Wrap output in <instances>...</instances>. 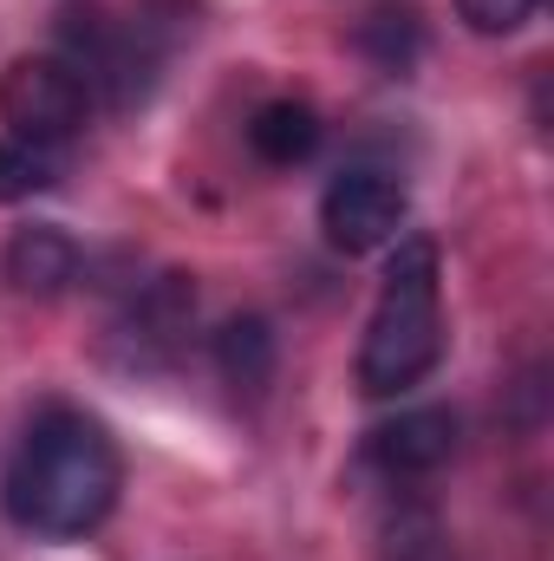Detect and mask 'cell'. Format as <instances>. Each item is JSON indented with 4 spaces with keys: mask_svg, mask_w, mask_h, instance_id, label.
Wrapping results in <instances>:
<instances>
[{
    "mask_svg": "<svg viewBox=\"0 0 554 561\" xmlns=\"http://www.w3.org/2000/svg\"><path fill=\"white\" fill-rule=\"evenodd\" d=\"M118 483H125V463H118L112 431L85 412L53 405L20 431L7 477H0V503L13 516V529H26V536L79 542L112 516Z\"/></svg>",
    "mask_w": 554,
    "mask_h": 561,
    "instance_id": "cell-1",
    "label": "cell"
},
{
    "mask_svg": "<svg viewBox=\"0 0 554 561\" xmlns=\"http://www.w3.org/2000/svg\"><path fill=\"white\" fill-rule=\"evenodd\" d=\"M443 359V307H437V242L430 236H399L385 287L359 346V392L366 399H399L424 386Z\"/></svg>",
    "mask_w": 554,
    "mask_h": 561,
    "instance_id": "cell-2",
    "label": "cell"
},
{
    "mask_svg": "<svg viewBox=\"0 0 554 561\" xmlns=\"http://www.w3.org/2000/svg\"><path fill=\"white\" fill-rule=\"evenodd\" d=\"M92 112V92L85 79L59 59V53H26L0 72V118L13 138H33V144H72L79 125Z\"/></svg>",
    "mask_w": 554,
    "mask_h": 561,
    "instance_id": "cell-3",
    "label": "cell"
},
{
    "mask_svg": "<svg viewBox=\"0 0 554 561\" xmlns=\"http://www.w3.org/2000/svg\"><path fill=\"white\" fill-rule=\"evenodd\" d=\"M320 229L346 255H372L405 229V183L385 170H339L320 196Z\"/></svg>",
    "mask_w": 554,
    "mask_h": 561,
    "instance_id": "cell-4",
    "label": "cell"
},
{
    "mask_svg": "<svg viewBox=\"0 0 554 561\" xmlns=\"http://www.w3.org/2000/svg\"><path fill=\"white\" fill-rule=\"evenodd\" d=\"M457 450V419L443 405H417V412H399L392 424H379L366 437V457L385 470V477H430L443 470Z\"/></svg>",
    "mask_w": 554,
    "mask_h": 561,
    "instance_id": "cell-5",
    "label": "cell"
},
{
    "mask_svg": "<svg viewBox=\"0 0 554 561\" xmlns=\"http://www.w3.org/2000/svg\"><path fill=\"white\" fill-rule=\"evenodd\" d=\"M0 280L26 300H53L79 280V242L53 222H26L13 229V242L0 249Z\"/></svg>",
    "mask_w": 554,
    "mask_h": 561,
    "instance_id": "cell-6",
    "label": "cell"
},
{
    "mask_svg": "<svg viewBox=\"0 0 554 561\" xmlns=\"http://www.w3.org/2000/svg\"><path fill=\"white\" fill-rule=\"evenodd\" d=\"M189 313H196V287L183 275H163L150 280L138 300H131V313H125V340L138 346L143 366H157V359H170V346L189 333Z\"/></svg>",
    "mask_w": 554,
    "mask_h": 561,
    "instance_id": "cell-7",
    "label": "cell"
},
{
    "mask_svg": "<svg viewBox=\"0 0 554 561\" xmlns=\"http://www.w3.org/2000/svg\"><path fill=\"white\" fill-rule=\"evenodd\" d=\"M249 150L275 170H293L320 150V112L300 105V99H268L255 118H249Z\"/></svg>",
    "mask_w": 554,
    "mask_h": 561,
    "instance_id": "cell-8",
    "label": "cell"
},
{
    "mask_svg": "<svg viewBox=\"0 0 554 561\" xmlns=\"http://www.w3.org/2000/svg\"><path fill=\"white\" fill-rule=\"evenodd\" d=\"M216 366H222V379L235 392H262L275 379V333H268V320H255V313L229 320L216 333Z\"/></svg>",
    "mask_w": 554,
    "mask_h": 561,
    "instance_id": "cell-9",
    "label": "cell"
},
{
    "mask_svg": "<svg viewBox=\"0 0 554 561\" xmlns=\"http://www.w3.org/2000/svg\"><path fill=\"white\" fill-rule=\"evenodd\" d=\"M66 157L53 144H33V138H0V203H26V196H46L59 183Z\"/></svg>",
    "mask_w": 554,
    "mask_h": 561,
    "instance_id": "cell-10",
    "label": "cell"
},
{
    "mask_svg": "<svg viewBox=\"0 0 554 561\" xmlns=\"http://www.w3.org/2000/svg\"><path fill=\"white\" fill-rule=\"evenodd\" d=\"M359 46L385 66V72H412L417 46H424V26H417L412 7H379V13H366V26H359Z\"/></svg>",
    "mask_w": 554,
    "mask_h": 561,
    "instance_id": "cell-11",
    "label": "cell"
},
{
    "mask_svg": "<svg viewBox=\"0 0 554 561\" xmlns=\"http://www.w3.org/2000/svg\"><path fill=\"white\" fill-rule=\"evenodd\" d=\"M535 7L542 0H457V13H463V26L470 33H516V26H529L535 20Z\"/></svg>",
    "mask_w": 554,
    "mask_h": 561,
    "instance_id": "cell-12",
    "label": "cell"
}]
</instances>
